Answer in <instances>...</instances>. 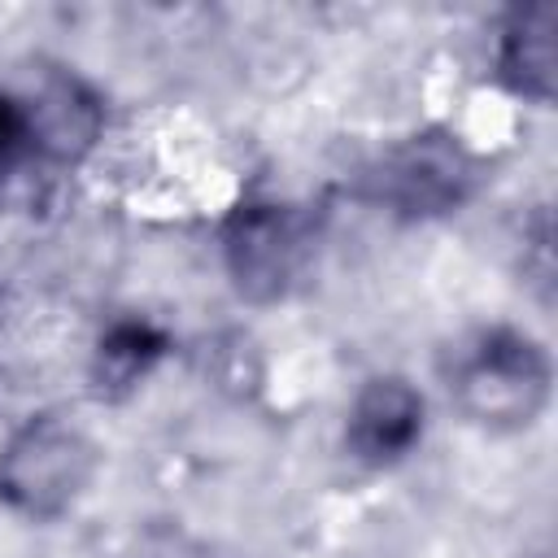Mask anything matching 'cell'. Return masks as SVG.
<instances>
[{
    "label": "cell",
    "instance_id": "cell-1",
    "mask_svg": "<svg viewBox=\"0 0 558 558\" xmlns=\"http://www.w3.org/2000/svg\"><path fill=\"white\" fill-rule=\"evenodd\" d=\"M445 384L471 423L488 432H519L545 414L554 362L549 349L519 327H480L449 353Z\"/></svg>",
    "mask_w": 558,
    "mask_h": 558
},
{
    "label": "cell",
    "instance_id": "cell-2",
    "mask_svg": "<svg viewBox=\"0 0 558 558\" xmlns=\"http://www.w3.org/2000/svg\"><path fill=\"white\" fill-rule=\"evenodd\" d=\"M100 449L65 414H31L0 445V501L22 519H61L96 480Z\"/></svg>",
    "mask_w": 558,
    "mask_h": 558
},
{
    "label": "cell",
    "instance_id": "cell-3",
    "mask_svg": "<svg viewBox=\"0 0 558 558\" xmlns=\"http://www.w3.org/2000/svg\"><path fill=\"white\" fill-rule=\"evenodd\" d=\"M480 166L458 135L423 131L392 144L366 174V196L397 218H440L475 192Z\"/></svg>",
    "mask_w": 558,
    "mask_h": 558
},
{
    "label": "cell",
    "instance_id": "cell-4",
    "mask_svg": "<svg viewBox=\"0 0 558 558\" xmlns=\"http://www.w3.org/2000/svg\"><path fill=\"white\" fill-rule=\"evenodd\" d=\"M305 248V222L296 209L275 201H244L222 222V262L231 288L253 305L288 296V288L301 279Z\"/></svg>",
    "mask_w": 558,
    "mask_h": 558
},
{
    "label": "cell",
    "instance_id": "cell-5",
    "mask_svg": "<svg viewBox=\"0 0 558 558\" xmlns=\"http://www.w3.org/2000/svg\"><path fill=\"white\" fill-rule=\"evenodd\" d=\"M427 401L405 375H375L357 388L344 418V449L366 466L401 462L423 436Z\"/></svg>",
    "mask_w": 558,
    "mask_h": 558
},
{
    "label": "cell",
    "instance_id": "cell-6",
    "mask_svg": "<svg viewBox=\"0 0 558 558\" xmlns=\"http://www.w3.org/2000/svg\"><path fill=\"white\" fill-rule=\"evenodd\" d=\"M17 100L26 109L35 153H44L52 161H78L100 135L105 109H100L96 92L83 78H74L70 70L48 74L35 87V96H17Z\"/></svg>",
    "mask_w": 558,
    "mask_h": 558
},
{
    "label": "cell",
    "instance_id": "cell-7",
    "mask_svg": "<svg viewBox=\"0 0 558 558\" xmlns=\"http://www.w3.org/2000/svg\"><path fill=\"white\" fill-rule=\"evenodd\" d=\"M497 78L536 105L554 100V65H558V9L554 4H519L506 13L497 31Z\"/></svg>",
    "mask_w": 558,
    "mask_h": 558
},
{
    "label": "cell",
    "instance_id": "cell-8",
    "mask_svg": "<svg viewBox=\"0 0 558 558\" xmlns=\"http://www.w3.org/2000/svg\"><path fill=\"white\" fill-rule=\"evenodd\" d=\"M166 349H170V336L157 323H148V318H118V323H109L105 336L92 349V388L105 401L131 397L153 375V366L166 357Z\"/></svg>",
    "mask_w": 558,
    "mask_h": 558
},
{
    "label": "cell",
    "instance_id": "cell-9",
    "mask_svg": "<svg viewBox=\"0 0 558 558\" xmlns=\"http://www.w3.org/2000/svg\"><path fill=\"white\" fill-rule=\"evenodd\" d=\"M523 283L536 292L541 305L554 301V227L545 209L523 227Z\"/></svg>",
    "mask_w": 558,
    "mask_h": 558
},
{
    "label": "cell",
    "instance_id": "cell-10",
    "mask_svg": "<svg viewBox=\"0 0 558 558\" xmlns=\"http://www.w3.org/2000/svg\"><path fill=\"white\" fill-rule=\"evenodd\" d=\"M31 153H35V144H31L26 109H22V100H17V96L0 92V183H4V179H13Z\"/></svg>",
    "mask_w": 558,
    "mask_h": 558
}]
</instances>
